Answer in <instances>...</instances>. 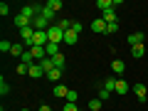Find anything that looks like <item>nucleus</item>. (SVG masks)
Wrapping results in <instances>:
<instances>
[{"label": "nucleus", "mask_w": 148, "mask_h": 111, "mask_svg": "<svg viewBox=\"0 0 148 111\" xmlns=\"http://www.w3.org/2000/svg\"><path fill=\"white\" fill-rule=\"evenodd\" d=\"M47 37H49V42L62 45V42H64V30H62V27H49V30H47Z\"/></svg>", "instance_id": "f257e3e1"}, {"label": "nucleus", "mask_w": 148, "mask_h": 111, "mask_svg": "<svg viewBox=\"0 0 148 111\" xmlns=\"http://www.w3.org/2000/svg\"><path fill=\"white\" fill-rule=\"evenodd\" d=\"M131 89H133V94H136L141 101H146V99H148V89H146V84H143V82H138V84H131Z\"/></svg>", "instance_id": "f03ea898"}, {"label": "nucleus", "mask_w": 148, "mask_h": 111, "mask_svg": "<svg viewBox=\"0 0 148 111\" xmlns=\"http://www.w3.org/2000/svg\"><path fill=\"white\" fill-rule=\"evenodd\" d=\"M27 77H32V79H40V77H47V72L42 69V64H32L30 67V74Z\"/></svg>", "instance_id": "7ed1b4c3"}, {"label": "nucleus", "mask_w": 148, "mask_h": 111, "mask_svg": "<svg viewBox=\"0 0 148 111\" xmlns=\"http://www.w3.org/2000/svg\"><path fill=\"white\" fill-rule=\"evenodd\" d=\"M52 94L57 96V99H67V94H69V86H64V84H54Z\"/></svg>", "instance_id": "20e7f679"}, {"label": "nucleus", "mask_w": 148, "mask_h": 111, "mask_svg": "<svg viewBox=\"0 0 148 111\" xmlns=\"http://www.w3.org/2000/svg\"><path fill=\"white\" fill-rule=\"evenodd\" d=\"M126 91H131V84H128L126 79H116V91H114V94H126Z\"/></svg>", "instance_id": "39448f33"}, {"label": "nucleus", "mask_w": 148, "mask_h": 111, "mask_svg": "<svg viewBox=\"0 0 148 111\" xmlns=\"http://www.w3.org/2000/svg\"><path fill=\"white\" fill-rule=\"evenodd\" d=\"M30 52L35 54V62H37V64L42 62V59H47V49H45V47H32Z\"/></svg>", "instance_id": "423d86ee"}, {"label": "nucleus", "mask_w": 148, "mask_h": 111, "mask_svg": "<svg viewBox=\"0 0 148 111\" xmlns=\"http://www.w3.org/2000/svg\"><path fill=\"white\" fill-rule=\"evenodd\" d=\"M128 45H131V47L143 45V32H131V35H128Z\"/></svg>", "instance_id": "0eeeda50"}, {"label": "nucleus", "mask_w": 148, "mask_h": 111, "mask_svg": "<svg viewBox=\"0 0 148 111\" xmlns=\"http://www.w3.org/2000/svg\"><path fill=\"white\" fill-rule=\"evenodd\" d=\"M91 32H106V22H104V17H99V20H94L91 22Z\"/></svg>", "instance_id": "6e6552de"}, {"label": "nucleus", "mask_w": 148, "mask_h": 111, "mask_svg": "<svg viewBox=\"0 0 148 111\" xmlns=\"http://www.w3.org/2000/svg\"><path fill=\"white\" fill-rule=\"evenodd\" d=\"M15 27H17V30H22V27H32V22L27 20L25 15H15Z\"/></svg>", "instance_id": "1a4fd4ad"}, {"label": "nucleus", "mask_w": 148, "mask_h": 111, "mask_svg": "<svg viewBox=\"0 0 148 111\" xmlns=\"http://www.w3.org/2000/svg\"><path fill=\"white\" fill-rule=\"evenodd\" d=\"M77 40H79V35L74 30H67L64 32V45H77Z\"/></svg>", "instance_id": "9d476101"}, {"label": "nucleus", "mask_w": 148, "mask_h": 111, "mask_svg": "<svg viewBox=\"0 0 148 111\" xmlns=\"http://www.w3.org/2000/svg\"><path fill=\"white\" fill-rule=\"evenodd\" d=\"M111 72L114 74H123L126 72V64H123L121 59H114V62H111Z\"/></svg>", "instance_id": "9b49d317"}, {"label": "nucleus", "mask_w": 148, "mask_h": 111, "mask_svg": "<svg viewBox=\"0 0 148 111\" xmlns=\"http://www.w3.org/2000/svg\"><path fill=\"white\" fill-rule=\"evenodd\" d=\"M25 45H22V42H15V45H12V49H10V54H12V57H22V54H25Z\"/></svg>", "instance_id": "f8f14e48"}, {"label": "nucleus", "mask_w": 148, "mask_h": 111, "mask_svg": "<svg viewBox=\"0 0 148 111\" xmlns=\"http://www.w3.org/2000/svg\"><path fill=\"white\" fill-rule=\"evenodd\" d=\"M59 47H62V45H57V42H47V57H57L59 54Z\"/></svg>", "instance_id": "ddd939ff"}, {"label": "nucleus", "mask_w": 148, "mask_h": 111, "mask_svg": "<svg viewBox=\"0 0 148 111\" xmlns=\"http://www.w3.org/2000/svg\"><path fill=\"white\" fill-rule=\"evenodd\" d=\"M143 54H146V47H143V45L131 47V57H133V59H143Z\"/></svg>", "instance_id": "4468645a"}, {"label": "nucleus", "mask_w": 148, "mask_h": 111, "mask_svg": "<svg viewBox=\"0 0 148 111\" xmlns=\"http://www.w3.org/2000/svg\"><path fill=\"white\" fill-rule=\"evenodd\" d=\"M96 8H99L101 12H106V10L114 8V0H96Z\"/></svg>", "instance_id": "2eb2a0df"}, {"label": "nucleus", "mask_w": 148, "mask_h": 111, "mask_svg": "<svg viewBox=\"0 0 148 111\" xmlns=\"http://www.w3.org/2000/svg\"><path fill=\"white\" fill-rule=\"evenodd\" d=\"M47 79L54 82V84H59V79H62V69H52V72H47Z\"/></svg>", "instance_id": "dca6fc26"}, {"label": "nucleus", "mask_w": 148, "mask_h": 111, "mask_svg": "<svg viewBox=\"0 0 148 111\" xmlns=\"http://www.w3.org/2000/svg\"><path fill=\"white\" fill-rule=\"evenodd\" d=\"M104 89L114 94V91H116V79H114V77H106V79H104Z\"/></svg>", "instance_id": "f3484780"}, {"label": "nucleus", "mask_w": 148, "mask_h": 111, "mask_svg": "<svg viewBox=\"0 0 148 111\" xmlns=\"http://www.w3.org/2000/svg\"><path fill=\"white\" fill-rule=\"evenodd\" d=\"M22 64H27V67H32V64H35V54L30 52V49H25V54H22Z\"/></svg>", "instance_id": "a211bd4d"}, {"label": "nucleus", "mask_w": 148, "mask_h": 111, "mask_svg": "<svg viewBox=\"0 0 148 111\" xmlns=\"http://www.w3.org/2000/svg\"><path fill=\"white\" fill-rule=\"evenodd\" d=\"M45 5H47L52 12H59V10H62V0H47Z\"/></svg>", "instance_id": "6ab92c4d"}, {"label": "nucleus", "mask_w": 148, "mask_h": 111, "mask_svg": "<svg viewBox=\"0 0 148 111\" xmlns=\"http://www.w3.org/2000/svg\"><path fill=\"white\" fill-rule=\"evenodd\" d=\"M40 15H42V17H45V20H47V22H52V20H54V15H57V12H52V10H49L47 5H42V12H40Z\"/></svg>", "instance_id": "aec40b11"}, {"label": "nucleus", "mask_w": 148, "mask_h": 111, "mask_svg": "<svg viewBox=\"0 0 148 111\" xmlns=\"http://www.w3.org/2000/svg\"><path fill=\"white\" fill-rule=\"evenodd\" d=\"M104 22H106V25H109V22H116V10H114V8L104 12Z\"/></svg>", "instance_id": "412c9836"}, {"label": "nucleus", "mask_w": 148, "mask_h": 111, "mask_svg": "<svg viewBox=\"0 0 148 111\" xmlns=\"http://www.w3.org/2000/svg\"><path fill=\"white\" fill-rule=\"evenodd\" d=\"M52 62H54V67H57V69H62V72H64V54L62 52H59L57 57H52Z\"/></svg>", "instance_id": "4be33fe9"}, {"label": "nucleus", "mask_w": 148, "mask_h": 111, "mask_svg": "<svg viewBox=\"0 0 148 111\" xmlns=\"http://www.w3.org/2000/svg\"><path fill=\"white\" fill-rule=\"evenodd\" d=\"M86 106H89L91 111H101V106H104V101H101V99H91V101H89Z\"/></svg>", "instance_id": "5701e85b"}, {"label": "nucleus", "mask_w": 148, "mask_h": 111, "mask_svg": "<svg viewBox=\"0 0 148 111\" xmlns=\"http://www.w3.org/2000/svg\"><path fill=\"white\" fill-rule=\"evenodd\" d=\"M8 91H10V84H8V82H5V77H3V79H0V94L5 96Z\"/></svg>", "instance_id": "b1692460"}, {"label": "nucleus", "mask_w": 148, "mask_h": 111, "mask_svg": "<svg viewBox=\"0 0 148 111\" xmlns=\"http://www.w3.org/2000/svg\"><path fill=\"white\" fill-rule=\"evenodd\" d=\"M12 49V42H8V40H3V42H0V52L5 54V52H10Z\"/></svg>", "instance_id": "393cba45"}, {"label": "nucleus", "mask_w": 148, "mask_h": 111, "mask_svg": "<svg viewBox=\"0 0 148 111\" xmlns=\"http://www.w3.org/2000/svg\"><path fill=\"white\" fill-rule=\"evenodd\" d=\"M77 99H79V94H77L74 89H69V94H67V101H69V104H77Z\"/></svg>", "instance_id": "a878e982"}, {"label": "nucleus", "mask_w": 148, "mask_h": 111, "mask_svg": "<svg viewBox=\"0 0 148 111\" xmlns=\"http://www.w3.org/2000/svg\"><path fill=\"white\" fill-rule=\"evenodd\" d=\"M15 72H17V74H30V67L20 62V64H17V67H15Z\"/></svg>", "instance_id": "bb28decb"}, {"label": "nucleus", "mask_w": 148, "mask_h": 111, "mask_svg": "<svg viewBox=\"0 0 148 111\" xmlns=\"http://www.w3.org/2000/svg\"><path fill=\"white\" fill-rule=\"evenodd\" d=\"M119 30V20L116 22H109V25H106V35H111V32H116Z\"/></svg>", "instance_id": "cd10ccee"}, {"label": "nucleus", "mask_w": 148, "mask_h": 111, "mask_svg": "<svg viewBox=\"0 0 148 111\" xmlns=\"http://www.w3.org/2000/svg\"><path fill=\"white\" fill-rule=\"evenodd\" d=\"M109 96H111V91H106L104 86H101V89H99V96H96V99H101V101H106V99H109Z\"/></svg>", "instance_id": "c85d7f7f"}, {"label": "nucleus", "mask_w": 148, "mask_h": 111, "mask_svg": "<svg viewBox=\"0 0 148 111\" xmlns=\"http://www.w3.org/2000/svg\"><path fill=\"white\" fill-rule=\"evenodd\" d=\"M8 12H10V5H8V3H0V15L5 17Z\"/></svg>", "instance_id": "c756f323"}, {"label": "nucleus", "mask_w": 148, "mask_h": 111, "mask_svg": "<svg viewBox=\"0 0 148 111\" xmlns=\"http://www.w3.org/2000/svg\"><path fill=\"white\" fill-rule=\"evenodd\" d=\"M72 30H74V32H77V35H79V32H82V30H84V25H82V22H72Z\"/></svg>", "instance_id": "7c9ffc66"}, {"label": "nucleus", "mask_w": 148, "mask_h": 111, "mask_svg": "<svg viewBox=\"0 0 148 111\" xmlns=\"http://www.w3.org/2000/svg\"><path fill=\"white\" fill-rule=\"evenodd\" d=\"M64 111H79V106H77V104H69V101H67V104H64Z\"/></svg>", "instance_id": "2f4dec72"}, {"label": "nucleus", "mask_w": 148, "mask_h": 111, "mask_svg": "<svg viewBox=\"0 0 148 111\" xmlns=\"http://www.w3.org/2000/svg\"><path fill=\"white\" fill-rule=\"evenodd\" d=\"M40 111H52V106H47V104H42V106H40Z\"/></svg>", "instance_id": "473e14b6"}, {"label": "nucleus", "mask_w": 148, "mask_h": 111, "mask_svg": "<svg viewBox=\"0 0 148 111\" xmlns=\"http://www.w3.org/2000/svg\"><path fill=\"white\" fill-rule=\"evenodd\" d=\"M20 111H30V109H20Z\"/></svg>", "instance_id": "72a5a7b5"}]
</instances>
